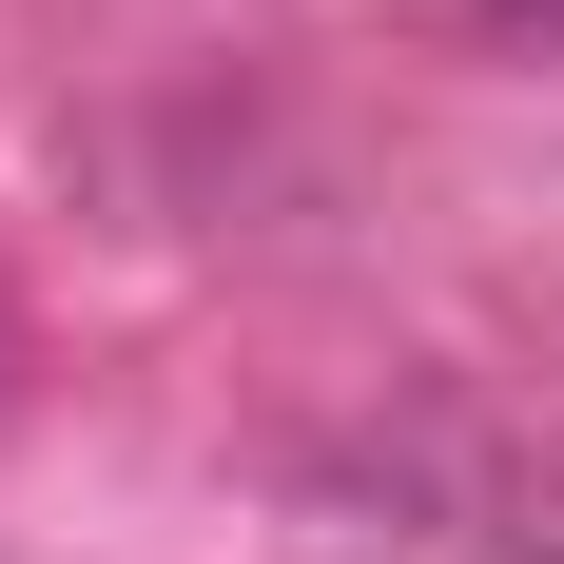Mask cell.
<instances>
[{"mask_svg":"<svg viewBox=\"0 0 564 564\" xmlns=\"http://www.w3.org/2000/svg\"><path fill=\"white\" fill-rule=\"evenodd\" d=\"M545 20H564V0H545Z\"/></svg>","mask_w":564,"mask_h":564,"instance_id":"cell-1","label":"cell"}]
</instances>
